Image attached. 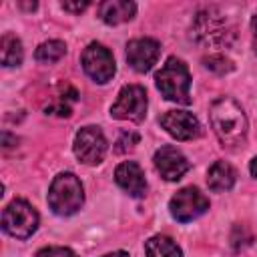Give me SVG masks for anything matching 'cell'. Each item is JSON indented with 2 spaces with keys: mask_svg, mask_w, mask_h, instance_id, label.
<instances>
[{
  "mask_svg": "<svg viewBox=\"0 0 257 257\" xmlns=\"http://www.w3.org/2000/svg\"><path fill=\"white\" fill-rule=\"evenodd\" d=\"M209 120L215 137L225 149L243 147L247 139V116L231 96H219L209 106Z\"/></svg>",
  "mask_w": 257,
  "mask_h": 257,
  "instance_id": "1",
  "label": "cell"
},
{
  "mask_svg": "<svg viewBox=\"0 0 257 257\" xmlns=\"http://www.w3.org/2000/svg\"><path fill=\"white\" fill-rule=\"evenodd\" d=\"M155 82L167 100H173L179 104L191 102V74L187 64L181 58L169 56L163 68L155 74Z\"/></svg>",
  "mask_w": 257,
  "mask_h": 257,
  "instance_id": "2",
  "label": "cell"
},
{
  "mask_svg": "<svg viewBox=\"0 0 257 257\" xmlns=\"http://www.w3.org/2000/svg\"><path fill=\"white\" fill-rule=\"evenodd\" d=\"M84 203V189L80 179L74 173H58L48 189V205L50 209L60 215L68 217L74 215Z\"/></svg>",
  "mask_w": 257,
  "mask_h": 257,
  "instance_id": "3",
  "label": "cell"
},
{
  "mask_svg": "<svg viewBox=\"0 0 257 257\" xmlns=\"http://www.w3.org/2000/svg\"><path fill=\"white\" fill-rule=\"evenodd\" d=\"M36 227L38 213L24 199H14L2 213V229L14 239H28L36 231Z\"/></svg>",
  "mask_w": 257,
  "mask_h": 257,
  "instance_id": "4",
  "label": "cell"
},
{
  "mask_svg": "<svg viewBox=\"0 0 257 257\" xmlns=\"http://www.w3.org/2000/svg\"><path fill=\"white\" fill-rule=\"evenodd\" d=\"M147 90L141 84H126L118 90V96L110 106V116L118 120L141 122L147 116Z\"/></svg>",
  "mask_w": 257,
  "mask_h": 257,
  "instance_id": "5",
  "label": "cell"
},
{
  "mask_svg": "<svg viewBox=\"0 0 257 257\" xmlns=\"http://www.w3.org/2000/svg\"><path fill=\"white\" fill-rule=\"evenodd\" d=\"M207 209H209V199L205 197V193H201V189L193 185L179 189L169 201L171 217L177 219L179 223H189L201 217L203 213H207Z\"/></svg>",
  "mask_w": 257,
  "mask_h": 257,
  "instance_id": "6",
  "label": "cell"
},
{
  "mask_svg": "<svg viewBox=\"0 0 257 257\" xmlns=\"http://www.w3.org/2000/svg\"><path fill=\"white\" fill-rule=\"evenodd\" d=\"M80 62H82V68L84 72L98 84H104L108 82L114 72H116V66H114V58H112V52L98 44V42H90L84 50H82V56H80Z\"/></svg>",
  "mask_w": 257,
  "mask_h": 257,
  "instance_id": "7",
  "label": "cell"
},
{
  "mask_svg": "<svg viewBox=\"0 0 257 257\" xmlns=\"http://www.w3.org/2000/svg\"><path fill=\"white\" fill-rule=\"evenodd\" d=\"M108 143L102 131L94 124L82 126L74 137V155L84 165H98L106 155Z\"/></svg>",
  "mask_w": 257,
  "mask_h": 257,
  "instance_id": "8",
  "label": "cell"
},
{
  "mask_svg": "<svg viewBox=\"0 0 257 257\" xmlns=\"http://www.w3.org/2000/svg\"><path fill=\"white\" fill-rule=\"evenodd\" d=\"M161 126L177 141H193L201 135V124L189 110H167L161 116Z\"/></svg>",
  "mask_w": 257,
  "mask_h": 257,
  "instance_id": "9",
  "label": "cell"
},
{
  "mask_svg": "<svg viewBox=\"0 0 257 257\" xmlns=\"http://www.w3.org/2000/svg\"><path fill=\"white\" fill-rule=\"evenodd\" d=\"M153 163H155V169L159 171V175L165 181H179L191 169V163L187 161V157L173 145L161 147L155 153Z\"/></svg>",
  "mask_w": 257,
  "mask_h": 257,
  "instance_id": "10",
  "label": "cell"
},
{
  "mask_svg": "<svg viewBox=\"0 0 257 257\" xmlns=\"http://www.w3.org/2000/svg\"><path fill=\"white\" fill-rule=\"evenodd\" d=\"M161 54V44L155 38H135L126 44V62L137 72H149Z\"/></svg>",
  "mask_w": 257,
  "mask_h": 257,
  "instance_id": "11",
  "label": "cell"
},
{
  "mask_svg": "<svg viewBox=\"0 0 257 257\" xmlns=\"http://www.w3.org/2000/svg\"><path fill=\"white\" fill-rule=\"evenodd\" d=\"M114 181H116V185H118L122 191H126V193H128L131 197H135V199H141V197H145V193H147L145 173H143L141 165L135 163V161H124V163H120V165L114 169Z\"/></svg>",
  "mask_w": 257,
  "mask_h": 257,
  "instance_id": "12",
  "label": "cell"
},
{
  "mask_svg": "<svg viewBox=\"0 0 257 257\" xmlns=\"http://www.w3.org/2000/svg\"><path fill=\"white\" fill-rule=\"evenodd\" d=\"M137 14V4L128 0H106L98 4V18L104 24H122L133 20Z\"/></svg>",
  "mask_w": 257,
  "mask_h": 257,
  "instance_id": "13",
  "label": "cell"
},
{
  "mask_svg": "<svg viewBox=\"0 0 257 257\" xmlns=\"http://www.w3.org/2000/svg\"><path fill=\"white\" fill-rule=\"evenodd\" d=\"M235 179H237L235 169H233L229 163H225V161H215V163L209 167L207 185H209V189L215 191V193L231 191L233 185H235Z\"/></svg>",
  "mask_w": 257,
  "mask_h": 257,
  "instance_id": "14",
  "label": "cell"
},
{
  "mask_svg": "<svg viewBox=\"0 0 257 257\" xmlns=\"http://www.w3.org/2000/svg\"><path fill=\"white\" fill-rule=\"evenodd\" d=\"M145 253L147 257H183L181 247L167 235H155L145 241Z\"/></svg>",
  "mask_w": 257,
  "mask_h": 257,
  "instance_id": "15",
  "label": "cell"
},
{
  "mask_svg": "<svg viewBox=\"0 0 257 257\" xmlns=\"http://www.w3.org/2000/svg\"><path fill=\"white\" fill-rule=\"evenodd\" d=\"M22 56H24V48H22V42L16 34L12 32H6L2 36V42H0V60L4 66H18L22 62Z\"/></svg>",
  "mask_w": 257,
  "mask_h": 257,
  "instance_id": "16",
  "label": "cell"
},
{
  "mask_svg": "<svg viewBox=\"0 0 257 257\" xmlns=\"http://www.w3.org/2000/svg\"><path fill=\"white\" fill-rule=\"evenodd\" d=\"M66 54V44L62 40H48V42H42L36 50H34V58L42 64H52V62H58L62 56Z\"/></svg>",
  "mask_w": 257,
  "mask_h": 257,
  "instance_id": "17",
  "label": "cell"
},
{
  "mask_svg": "<svg viewBox=\"0 0 257 257\" xmlns=\"http://www.w3.org/2000/svg\"><path fill=\"white\" fill-rule=\"evenodd\" d=\"M205 66L217 74H225V72H231L233 70V62L229 58H225L223 54H211L207 58H203Z\"/></svg>",
  "mask_w": 257,
  "mask_h": 257,
  "instance_id": "18",
  "label": "cell"
},
{
  "mask_svg": "<svg viewBox=\"0 0 257 257\" xmlns=\"http://www.w3.org/2000/svg\"><path fill=\"white\" fill-rule=\"evenodd\" d=\"M135 145H139V135L135 131H122L114 143V151L116 153H128L135 149Z\"/></svg>",
  "mask_w": 257,
  "mask_h": 257,
  "instance_id": "19",
  "label": "cell"
},
{
  "mask_svg": "<svg viewBox=\"0 0 257 257\" xmlns=\"http://www.w3.org/2000/svg\"><path fill=\"white\" fill-rule=\"evenodd\" d=\"M36 257H78L68 247H44L36 253Z\"/></svg>",
  "mask_w": 257,
  "mask_h": 257,
  "instance_id": "20",
  "label": "cell"
},
{
  "mask_svg": "<svg viewBox=\"0 0 257 257\" xmlns=\"http://www.w3.org/2000/svg\"><path fill=\"white\" fill-rule=\"evenodd\" d=\"M62 8L76 14V12H82L84 8H88V2H86V0H84V2H62Z\"/></svg>",
  "mask_w": 257,
  "mask_h": 257,
  "instance_id": "21",
  "label": "cell"
},
{
  "mask_svg": "<svg viewBox=\"0 0 257 257\" xmlns=\"http://www.w3.org/2000/svg\"><path fill=\"white\" fill-rule=\"evenodd\" d=\"M251 28H253V48H255V54H257V14L251 20Z\"/></svg>",
  "mask_w": 257,
  "mask_h": 257,
  "instance_id": "22",
  "label": "cell"
},
{
  "mask_svg": "<svg viewBox=\"0 0 257 257\" xmlns=\"http://www.w3.org/2000/svg\"><path fill=\"white\" fill-rule=\"evenodd\" d=\"M249 171H251V175L257 179V157L251 159V163H249Z\"/></svg>",
  "mask_w": 257,
  "mask_h": 257,
  "instance_id": "23",
  "label": "cell"
},
{
  "mask_svg": "<svg viewBox=\"0 0 257 257\" xmlns=\"http://www.w3.org/2000/svg\"><path fill=\"white\" fill-rule=\"evenodd\" d=\"M102 257H128V253H124V251H114V253H106V255H102Z\"/></svg>",
  "mask_w": 257,
  "mask_h": 257,
  "instance_id": "24",
  "label": "cell"
}]
</instances>
